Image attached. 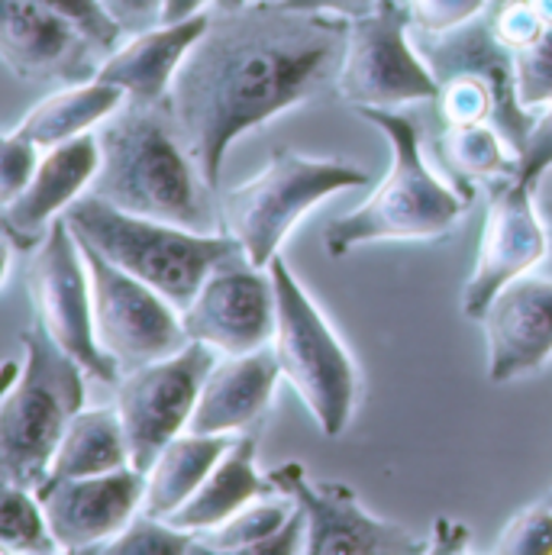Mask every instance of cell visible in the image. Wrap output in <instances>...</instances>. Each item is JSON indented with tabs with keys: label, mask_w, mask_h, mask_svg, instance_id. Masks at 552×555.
<instances>
[{
	"label": "cell",
	"mask_w": 552,
	"mask_h": 555,
	"mask_svg": "<svg viewBox=\"0 0 552 555\" xmlns=\"http://www.w3.org/2000/svg\"><path fill=\"white\" fill-rule=\"evenodd\" d=\"M517 68V98L527 111H540L552 104V29L537 42L514 52Z\"/></svg>",
	"instance_id": "29"
},
{
	"label": "cell",
	"mask_w": 552,
	"mask_h": 555,
	"mask_svg": "<svg viewBox=\"0 0 552 555\" xmlns=\"http://www.w3.org/2000/svg\"><path fill=\"white\" fill-rule=\"evenodd\" d=\"M124 465H130V446H127V433H124L117 408H94V411H81L68 423V429L52 455L49 478L42 485L107 475Z\"/></svg>",
	"instance_id": "24"
},
{
	"label": "cell",
	"mask_w": 552,
	"mask_h": 555,
	"mask_svg": "<svg viewBox=\"0 0 552 555\" xmlns=\"http://www.w3.org/2000/svg\"><path fill=\"white\" fill-rule=\"evenodd\" d=\"M29 297L33 320L75 359L85 372L104 385H120V365L101 349L98 323H94V294L91 272L81 253L78 236L68 220L59 217L46 240L36 246L29 259Z\"/></svg>",
	"instance_id": "9"
},
{
	"label": "cell",
	"mask_w": 552,
	"mask_h": 555,
	"mask_svg": "<svg viewBox=\"0 0 552 555\" xmlns=\"http://www.w3.org/2000/svg\"><path fill=\"white\" fill-rule=\"evenodd\" d=\"M145 472L124 465L107 475L52 481L36 491L62 553H101L142 511Z\"/></svg>",
	"instance_id": "16"
},
{
	"label": "cell",
	"mask_w": 552,
	"mask_h": 555,
	"mask_svg": "<svg viewBox=\"0 0 552 555\" xmlns=\"http://www.w3.org/2000/svg\"><path fill=\"white\" fill-rule=\"evenodd\" d=\"M369 184V171L336 158H310L275 145L269 165L249 181L220 194V227L240 243L246 259L269 269L294 223L336 191Z\"/></svg>",
	"instance_id": "6"
},
{
	"label": "cell",
	"mask_w": 552,
	"mask_h": 555,
	"mask_svg": "<svg viewBox=\"0 0 552 555\" xmlns=\"http://www.w3.org/2000/svg\"><path fill=\"white\" fill-rule=\"evenodd\" d=\"M101 553L114 555H181L194 553V533L178 530L168 520L149 517L139 511L120 537H114Z\"/></svg>",
	"instance_id": "28"
},
{
	"label": "cell",
	"mask_w": 552,
	"mask_h": 555,
	"mask_svg": "<svg viewBox=\"0 0 552 555\" xmlns=\"http://www.w3.org/2000/svg\"><path fill=\"white\" fill-rule=\"evenodd\" d=\"M262 3H278V0H262Z\"/></svg>",
	"instance_id": "43"
},
{
	"label": "cell",
	"mask_w": 552,
	"mask_h": 555,
	"mask_svg": "<svg viewBox=\"0 0 552 555\" xmlns=\"http://www.w3.org/2000/svg\"><path fill=\"white\" fill-rule=\"evenodd\" d=\"M281 494L304 511L307 555H414L429 553L423 540L401 524L372 517L356 491L343 481H313L300 462H284L269 472Z\"/></svg>",
	"instance_id": "13"
},
{
	"label": "cell",
	"mask_w": 552,
	"mask_h": 555,
	"mask_svg": "<svg viewBox=\"0 0 552 555\" xmlns=\"http://www.w3.org/2000/svg\"><path fill=\"white\" fill-rule=\"evenodd\" d=\"M304 533H307V524H304V511L294 507L291 520L272 533L269 540H262L259 546H253L246 555H297L304 553Z\"/></svg>",
	"instance_id": "36"
},
{
	"label": "cell",
	"mask_w": 552,
	"mask_h": 555,
	"mask_svg": "<svg viewBox=\"0 0 552 555\" xmlns=\"http://www.w3.org/2000/svg\"><path fill=\"white\" fill-rule=\"evenodd\" d=\"M207 23H210V10L181 23H158L155 29L130 36L114 55H107L98 78L124 88L127 101L137 104L168 101L178 68L194 49V42L201 39V33L207 29Z\"/></svg>",
	"instance_id": "20"
},
{
	"label": "cell",
	"mask_w": 552,
	"mask_h": 555,
	"mask_svg": "<svg viewBox=\"0 0 552 555\" xmlns=\"http://www.w3.org/2000/svg\"><path fill=\"white\" fill-rule=\"evenodd\" d=\"M20 343L23 362H7L0 398V472L3 481L36 491L68 423L85 411L88 372L36 320Z\"/></svg>",
	"instance_id": "4"
},
{
	"label": "cell",
	"mask_w": 552,
	"mask_h": 555,
	"mask_svg": "<svg viewBox=\"0 0 552 555\" xmlns=\"http://www.w3.org/2000/svg\"><path fill=\"white\" fill-rule=\"evenodd\" d=\"M540 214L550 227V259H547V275H552V194L550 197H540Z\"/></svg>",
	"instance_id": "39"
},
{
	"label": "cell",
	"mask_w": 552,
	"mask_h": 555,
	"mask_svg": "<svg viewBox=\"0 0 552 555\" xmlns=\"http://www.w3.org/2000/svg\"><path fill=\"white\" fill-rule=\"evenodd\" d=\"M405 0H382L349 23V46L339 72L336 101L362 107H405L436 101L439 81L411 42Z\"/></svg>",
	"instance_id": "8"
},
{
	"label": "cell",
	"mask_w": 552,
	"mask_h": 555,
	"mask_svg": "<svg viewBox=\"0 0 552 555\" xmlns=\"http://www.w3.org/2000/svg\"><path fill=\"white\" fill-rule=\"evenodd\" d=\"M0 550L16 555L62 553L36 491L10 481H3V498H0Z\"/></svg>",
	"instance_id": "27"
},
{
	"label": "cell",
	"mask_w": 552,
	"mask_h": 555,
	"mask_svg": "<svg viewBox=\"0 0 552 555\" xmlns=\"http://www.w3.org/2000/svg\"><path fill=\"white\" fill-rule=\"evenodd\" d=\"M39 145L29 139L16 137L13 130L3 133L0 142V201H13L36 175L39 168Z\"/></svg>",
	"instance_id": "33"
},
{
	"label": "cell",
	"mask_w": 552,
	"mask_h": 555,
	"mask_svg": "<svg viewBox=\"0 0 552 555\" xmlns=\"http://www.w3.org/2000/svg\"><path fill=\"white\" fill-rule=\"evenodd\" d=\"M0 59L29 85L94 81L107 55L62 13L39 0H0Z\"/></svg>",
	"instance_id": "15"
},
{
	"label": "cell",
	"mask_w": 552,
	"mask_h": 555,
	"mask_svg": "<svg viewBox=\"0 0 552 555\" xmlns=\"http://www.w3.org/2000/svg\"><path fill=\"white\" fill-rule=\"evenodd\" d=\"M362 120L378 127L391 145V171L369 194V201L333 220L323 233L330 259H346L356 246L382 240H439L452 233L459 217L472 207L465 194L442 184L426 158L420 124L398 107H362Z\"/></svg>",
	"instance_id": "3"
},
{
	"label": "cell",
	"mask_w": 552,
	"mask_h": 555,
	"mask_svg": "<svg viewBox=\"0 0 552 555\" xmlns=\"http://www.w3.org/2000/svg\"><path fill=\"white\" fill-rule=\"evenodd\" d=\"M214 365L217 349L191 339L175 356L124 372L117 385V414L127 433L133 468L149 472L158 452L188 429Z\"/></svg>",
	"instance_id": "10"
},
{
	"label": "cell",
	"mask_w": 552,
	"mask_h": 555,
	"mask_svg": "<svg viewBox=\"0 0 552 555\" xmlns=\"http://www.w3.org/2000/svg\"><path fill=\"white\" fill-rule=\"evenodd\" d=\"M81 253L91 272L98 343L120 365V372L175 356L191 343L181 310L165 294L114 266L94 246L81 243Z\"/></svg>",
	"instance_id": "11"
},
{
	"label": "cell",
	"mask_w": 552,
	"mask_h": 555,
	"mask_svg": "<svg viewBox=\"0 0 552 555\" xmlns=\"http://www.w3.org/2000/svg\"><path fill=\"white\" fill-rule=\"evenodd\" d=\"M284 7H294V10H317V13H336V16H362L369 10H375L382 0H278Z\"/></svg>",
	"instance_id": "37"
},
{
	"label": "cell",
	"mask_w": 552,
	"mask_h": 555,
	"mask_svg": "<svg viewBox=\"0 0 552 555\" xmlns=\"http://www.w3.org/2000/svg\"><path fill=\"white\" fill-rule=\"evenodd\" d=\"M491 3L495 0H405L414 33H429V36H439V33H449L478 20L482 13H488Z\"/></svg>",
	"instance_id": "32"
},
{
	"label": "cell",
	"mask_w": 552,
	"mask_h": 555,
	"mask_svg": "<svg viewBox=\"0 0 552 555\" xmlns=\"http://www.w3.org/2000/svg\"><path fill=\"white\" fill-rule=\"evenodd\" d=\"M552 168V104L537 117L530 139L517 158V171L514 178L527 181V184H540V178Z\"/></svg>",
	"instance_id": "34"
},
{
	"label": "cell",
	"mask_w": 552,
	"mask_h": 555,
	"mask_svg": "<svg viewBox=\"0 0 552 555\" xmlns=\"http://www.w3.org/2000/svg\"><path fill=\"white\" fill-rule=\"evenodd\" d=\"M436 152L452 178V188L475 201V184L482 178H511L517 171V152L495 124L439 127Z\"/></svg>",
	"instance_id": "25"
},
{
	"label": "cell",
	"mask_w": 552,
	"mask_h": 555,
	"mask_svg": "<svg viewBox=\"0 0 552 555\" xmlns=\"http://www.w3.org/2000/svg\"><path fill=\"white\" fill-rule=\"evenodd\" d=\"M124 104H127L124 88L94 78V81H85V85L59 88L55 94L39 101L13 127V133L36 142L39 149H55V145H62L68 139L91 133L107 117H114Z\"/></svg>",
	"instance_id": "23"
},
{
	"label": "cell",
	"mask_w": 552,
	"mask_h": 555,
	"mask_svg": "<svg viewBox=\"0 0 552 555\" xmlns=\"http://www.w3.org/2000/svg\"><path fill=\"white\" fill-rule=\"evenodd\" d=\"M530 3V10L543 20V26L552 29V0H527Z\"/></svg>",
	"instance_id": "40"
},
{
	"label": "cell",
	"mask_w": 552,
	"mask_h": 555,
	"mask_svg": "<svg viewBox=\"0 0 552 555\" xmlns=\"http://www.w3.org/2000/svg\"><path fill=\"white\" fill-rule=\"evenodd\" d=\"M78 243L94 246L124 272L152 284L178 310H184L204 281L223 262L243 256L240 243L227 233H197L165 220L139 217L107 204L98 194H81L62 214Z\"/></svg>",
	"instance_id": "5"
},
{
	"label": "cell",
	"mask_w": 552,
	"mask_h": 555,
	"mask_svg": "<svg viewBox=\"0 0 552 555\" xmlns=\"http://www.w3.org/2000/svg\"><path fill=\"white\" fill-rule=\"evenodd\" d=\"M349 16L253 0L210 10V23L168 94L175 127L217 191L230 145L278 114L336 98Z\"/></svg>",
	"instance_id": "1"
},
{
	"label": "cell",
	"mask_w": 552,
	"mask_h": 555,
	"mask_svg": "<svg viewBox=\"0 0 552 555\" xmlns=\"http://www.w3.org/2000/svg\"><path fill=\"white\" fill-rule=\"evenodd\" d=\"M550 259V227L540 214L537 184L521 178H501L491 191L488 214L478 236V256L472 278L462 291V313L482 320L491 300L530 269Z\"/></svg>",
	"instance_id": "12"
},
{
	"label": "cell",
	"mask_w": 552,
	"mask_h": 555,
	"mask_svg": "<svg viewBox=\"0 0 552 555\" xmlns=\"http://www.w3.org/2000/svg\"><path fill=\"white\" fill-rule=\"evenodd\" d=\"M214 0H165V16L162 23H181L197 13H207Z\"/></svg>",
	"instance_id": "38"
},
{
	"label": "cell",
	"mask_w": 552,
	"mask_h": 555,
	"mask_svg": "<svg viewBox=\"0 0 552 555\" xmlns=\"http://www.w3.org/2000/svg\"><path fill=\"white\" fill-rule=\"evenodd\" d=\"M278 320L275 281L243 256L223 262L204 281L197 297L181 310L188 339L207 343L217 352L243 356L272 343Z\"/></svg>",
	"instance_id": "14"
},
{
	"label": "cell",
	"mask_w": 552,
	"mask_h": 555,
	"mask_svg": "<svg viewBox=\"0 0 552 555\" xmlns=\"http://www.w3.org/2000/svg\"><path fill=\"white\" fill-rule=\"evenodd\" d=\"M281 365L272 346L230 356L214 365L197 398L188 429L194 433H249L269 414Z\"/></svg>",
	"instance_id": "19"
},
{
	"label": "cell",
	"mask_w": 552,
	"mask_h": 555,
	"mask_svg": "<svg viewBox=\"0 0 552 555\" xmlns=\"http://www.w3.org/2000/svg\"><path fill=\"white\" fill-rule=\"evenodd\" d=\"M256 452H259L256 433H240L236 442L214 465V472L204 478V485L191 494V501H184L168 517V524H175L178 530H188V533H204V530L227 524L243 507H249L269 494H281L275 481L256 468Z\"/></svg>",
	"instance_id": "21"
},
{
	"label": "cell",
	"mask_w": 552,
	"mask_h": 555,
	"mask_svg": "<svg viewBox=\"0 0 552 555\" xmlns=\"http://www.w3.org/2000/svg\"><path fill=\"white\" fill-rule=\"evenodd\" d=\"M547 504H550V507H552V491H550V494H547Z\"/></svg>",
	"instance_id": "42"
},
{
	"label": "cell",
	"mask_w": 552,
	"mask_h": 555,
	"mask_svg": "<svg viewBox=\"0 0 552 555\" xmlns=\"http://www.w3.org/2000/svg\"><path fill=\"white\" fill-rule=\"evenodd\" d=\"M104 3L127 36L155 29L165 16V0H104Z\"/></svg>",
	"instance_id": "35"
},
{
	"label": "cell",
	"mask_w": 552,
	"mask_h": 555,
	"mask_svg": "<svg viewBox=\"0 0 552 555\" xmlns=\"http://www.w3.org/2000/svg\"><path fill=\"white\" fill-rule=\"evenodd\" d=\"M249 3H253V0H214L210 10H223V13H227V10H243V7H249Z\"/></svg>",
	"instance_id": "41"
},
{
	"label": "cell",
	"mask_w": 552,
	"mask_h": 555,
	"mask_svg": "<svg viewBox=\"0 0 552 555\" xmlns=\"http://www.w3.org/2000/svg\"><path fill=\"white\" fill-rule=\"evenodd\" d=\"M49 10L62 13L65 20H72L104 55H114L130 36L124 33V26L111 16L104 0H39Z\"/></svg>",
	"instance_id": "30"
},
{
	"label": "cell",
	"mask_w": 552,
	"mask_h": 555,
	"mask_svg": "<svg viewBox=\"0 0 552 555\" xmlns=\"http://www.w3.org/2000/svg\"><path fill=\"white\" fill-rule=\"evenodd\" d=\"M236 436L240 433H194V429L175 436L145 472L142 514L168 520L184 501H191V494L204 485V478L236 442Z\"/></svg>",
	"instance_id": "22"
},
{
	"label": "cell",
	"mask_w": 552,
	"mask_h": 555,
	"mask_svg": "<svg viewBox=\"0 0 552 555\" xmlns=\"http://www.w3.org/2000/svg\"><path fill=\"white\" fill-rule=\"evenodd\" d=\"M101 168L98 133H85L49 149L33 175V181L3 204V240L16 249H36L49 227L94 184Z\"/></svg>",
	"instance_id": "17"
},
{
	"label": "cell",
	"mask_w": 552,
	"mask_h": 555,
	"mask_svg": "<svg viewBox=\"0 0 552 555\" xmlns=\"http://www.w3.org/2000/svg\"><path fill=\"white\" fill-rule=\"evenodd\" d=\"M501 555H552V507L547 501L517 514L491 546Z\"/></svg>",
	"instance_id": "31"
},
{
	"label": "cell",
	"mask_w": 552,
	"mask_h": 555,
	"mask_svg": "<svg viewBox=\"0 0 552 555\" xmlns=\"http://www.w3.org/2000/svg\"><path fill=\"white\" fill-rule=\"evenodd\" d=\"M269 272L275 281L278 320L272 349L281 365V378L300 395L323 436L336 439L346 433L356 414L359 369L281 256L272 259Z\"/></svg>",
	"instance_id": "7"
},
{
	"label": "cell",
	"mask_w": 552,
	"mask_h": 555,
	"mask_svg": "<svg viewBox=\"0 0 552 555\" xmlns=\"http://www.w3.org/2000/svg\"><path fill=\"white\" fill-rule=\"evenodd\" d=\"M491 385H508L552 359V275L511 281L485 310Z\"/></svg>",
	"instance_id": "18"
},
{
	"label": "cell",
	"mask_w": 552,
	"mask_h": 555,
	"mask_svg": "<svg viewBox=\"0 0 552 555\" xmlns=\"http://www.w3.org/2000/svg\"><path fill=\"white\" fill-rule=\"evenodd\" d=\"M294 498L278 494V498H262V504H249L240 514H233L227 524L194 533V555H246L262 540L278 533L291 514H294Z\"/></svg>",
	"instance_id": "26"
},
{
	"label": "cell",
	"mask_w": 552,
	"mask_h": 555,
	"mask_svg": "<svg viewBox=\"0 0 552 555\" xmlns=\"http://www.w3.org/2000/svg\"><path fill=\"white\" fill-rule=\"evenodd\" d=\"M101 168L91 194L139 217L207 233L220 220V201L197 171L175 127L168 101H127L101 124Z\"/></svg>",
	"instance_id": "2"
}]
</instances>
